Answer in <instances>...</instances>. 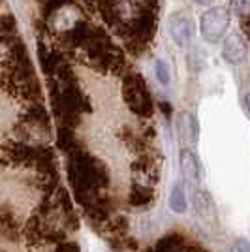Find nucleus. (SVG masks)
<instances>
[{"instance_id": "obj_8", "label": "nucleus", "mask_w": 250, "mask_h": 252, "mask_svg": "<svg viewBox=\"0 0 250 252\" xmlns=\"http://www.w3.org/2000/svg\"><path fill=\"white\" fill-rule=\"evenodd\" d=\"M175 130L177 137L183 145H196L199 139V123L194 113L181 111L175 117Z\"/></svg>"}, {"instance_id": "obj_4", "label": "nucleus", "mask_w": 250, "mask_h": 252, "mask_svg": "<svg viewBox=\"0 0 250 252\" xmlns=\"http://www.w3.org/2000/svg\"><path fill=\"white\" fill-rule=\"evenodd\" d=\"M229 11L226 8H209L199 17V34L207 43H219L229 29Z\"/></svg>"}, {"instance_id": "obj_14", "label": "nucleus", "mask_w": 250, "mask_h": 252, "mask_svg": "<svg viewBox=\"0 0 250 252\" xmlns=\"http://www.w3.org/2000/svg\"><path fill=\"white\" fill-rule=\"evenodd\" d=\"M231 11L243 19H249L250 17V0H231Z\"/></svg>"}, {"instance_id": "obj_2", "label": "nucleus", "mask_w": 250, "mask_h": 252, "mask_svg": "<svg viewBox=\"0 0 250 252\" xmlns=\"http://www.w3.org/2000/svg\"><path fill=\"white\" fill-rule=\"evenodd\" d=\"M155 32H156V10L145 6H141V10L134 15V19L123 27L126 45L134 55L145 51L155 38Z\"/></svg>"}, {"instance_id": "obj_17", "label": "nucleus", "mask_w": 250, "mask_h": 252, "mask_svg": "<svg viewBox=\"0 0 250 252\" xmlns=\"http://www.w3.org/2000/svg\"><path fill=\"white\" fill-rule=\"evenodd\" d=\"M198 6H211L213 4V0H194Z\"/></svg>"}, {"instance_id": "obj_3", "label": "nucleus", "mask_w": 250, "mask_h": 252, "mask_svg": "<svg viewBox=\"0 0 250 252\" xmlns=\"http://www.w3.org/2000/svg\"><path fill=\"white\" fill-rule=\"evenodd\" d=\"M123 96H125L126 105L130 107L132 113L139 117H151L155 111V104L149 93L145 79L141 74H126L123 81Z\"/></svg>"}, {"instance_id": "obj_6", "label": "nucleus", "mask_w": 250, "mask_h": 252, "mask_svg": "<svg viewBox=\"0 0 250 252\" xmlns=\"http://www.w3.org/2000/svg\"><path fill=\"white\" fill-rule=\"evenodd\" d=\"M249 43L247 40L237 34V32H231L224 38V43H222V59L226 61L231 66H239V64L247 63L249 59Z\"/></svg>"}, {"instance_id": "obj_12", "label": "nucleus", "mask_w": 250, "mask_h": 252, "mask_svg": "<svg viewBox=\"0 0 250 252\" xmlns=\"http://www.w3.org/2000/svg\"><path fill=\"white\" fill-rule=\"evenodd\" d=\"M130 200H132L134 205H147V203L153 201V190L149 189L147 185L134 183L132 192H130Z\"/></svg>"}, {"instance_id": "obj_16", "label": "nucleus", "mask_w": 250, "mask_h": 252, "mask_svg": "<svg viewBox=\"0 0 250 252\" xmlns=\"http://www.w3.org/2000/svg\"><path fill=\"white\" fill-rule=\"evenodd\" d=\"M243 104H245V109H247V113L250 115V93L243 96Z\"/></svg>"}, {"instance_id": "obj_15", "label": "nucleus", "mask_w": 250, "mask_h": 252, "mask_svg": "<svg viewBox=\"0 0 250 252\" xmlns=\"http://www.w3.org/2000/svg\"><path fill=\"white\" fill-rule=\"evenodd\" d=\"M229 252H250V241L245 237H237L235 241L231 243Z\"/></svg>"}, {"instance_id": "obj_7", "label": "nucleus", "mask_w": 250, "mask_h": 252, "mask_svg": "<svg viewBox=\"0 0 250 252\" xmlns=\"http://www.w3.org/2000/svg\"><path fill=\"white\" fill-rule=\"evenodd\" d=\"M192 209L203 222H207L211 226H217L219 211H217L213 196L209 194L207 190L194 189V192H192Z\"/></svg>"}, {"instance_id": "obj_11", "label": "nucleus", "mask_w": 250, "mask_h": 252, "mask_svg": "<svg viewBox=\"0 0 250 252\" xmlns=\"http://www.w3.org/2000/svg\"><path fill=\"white\" fill-rule=\"evenodd\" d=\"M167 205H169V209L173 211V213H177V215L187 213L188 201H187V192H185L183 183H175L171 187V192L167 196Z\"/></svg>"}, {"instance_id": "obj_9", "label": "nucleus", "mask_w": 250, "mask_h": 252, "mask_svg": "<svg viewBox=\"0 0 250 252\" xmlns=\"http://www.w3.org/2000/svg\"><path fill=\"white\" fill-rule=\"evenodd\" d=\"M179 166L181 171L187 179L188 183L192 185H199L201 179H203V168H201V162H199L198 155L190 149H183L181 155H179Z\"/></svg>"}, {"instance_id": "obj_10", "label": "nucleus", "mask_w": 250, "mask_h": 252, "mask_svg": "<svg viewBox=\"0 0 250 252\" xmlns=\"http://www.w3.org/2000/svg\"><path fill=\"white\" fill-rule=\"evenodd\" d=\"M38 57H40V63H42L43 72H45L47 75L61 74L64 68H66L62 55H61L59 51H55V49L45 47V45H40V47H38Z\"/></svg>"}, {"instance_id": "obj_5", "label": "nucleus", "mask_w": 250, "mask_h": 252, "mask_svg": "<svg viewBox=\"0 0 250 252\" xmlns=\"http://www.w3.org/2000/svg\"><path fill=\"white\" fill-rule=\"evenodd\" d=\"M167 34L171 36V40H173L175 45L187 47L190 40H192V34H194L192 19L188 17L185 11L171 13L169 19H167Z\"/></svg>"}, {"instance_id": "obj_1", "label": "nucleus", "mask_w": 250, "mask_h": 252, "mask_svg": "<svg viewBox=\"0 0 250 252\" xmlns=\"http://www.w3.org/2000/svg\"><path fill=\"white\" fill-rule=\"evenodd\" d=\"M68 175H70V181H72L75 192L79 196L85 192L87 198L93 192L107 185V173H105L104 166L81 149H75L70 153V157H68Z\"/></svg>"}, {"instance_id": "obj_13", "label": "nucleus", "mask_w": 250, "mask_h": 252, "mask_svg": "<svg viewBox=\"0 0 250 252\" xmlns=\"http://www.w3.org/2000/svg\"><path fill=\"white\" fill-rule=\"evenodd\" d=\"M155 75H156L158 83L160 85H169V81H171V74H169V66H167L166 61H160L158 59L156 63H155Z\"/></svg>"}]
</instances>
